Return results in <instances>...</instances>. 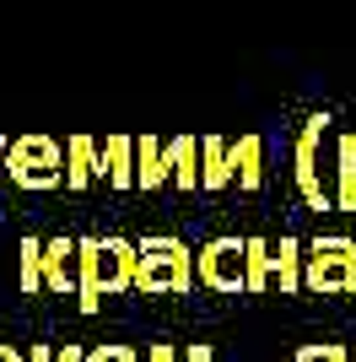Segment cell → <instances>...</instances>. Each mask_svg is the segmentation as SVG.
I'll use <instances>...</instances> for the list:
<instances>
[{
    "mask_svg": "<svg viewBox=\"0 0 356 362\" xmlns=\"http://www.w3.org/2000/svg\"><path fill=\"white\" fill-rule=\"evenodd\" d=\"M162 184H173V173H167V141L157 136H135V189H162Z\"/></svg>",
    "mask_w": 356,
    "mask_h": 362,
    "instance_id": "8",
    "label": "cell"
},
{
    "mask_svg": "<svg viewBox=\"0 0 356 362\" xmlns=\"http://www.w3.org/2000/svg\"><path fill=\"white\" fill-rule=\"evenodd\" d=\"M302 287L319 292V298H351L356 292V238L319 233L302 249Z\"/></svg>",
    "mask_w": 356,
    "mask_h": 362,
    "instance_id": "3",
    "label": "cell"
},
{
    "mask_svg": "<svg viewBox=\"0 0 356 362\" xmlns=\"http://www.w3.org/2000/svg\"><path fill=\"white\" fill-rule=\"evenodd\" d=\"M194 281L210 292H249L243 281V238H210L200 255H194Z\"/></svg>",
    "mask_w": 356,
    "mask_h": 362,
    "instance_id": "6",
    "label": "cell"
},
{
    "mask_svg": "<svg viewBox=\"0 0 356 362\" xmlns=\"http://www.w3.org/2000/svg\"><path fill=\"white\" fill-rule=\"evenodd\" d=\"M232 184V141L222 136H200V189L216 195Z\"/></svg>",
    "mask_w": 356,
    "mask_h": 362,
    "instance_id": "11",
    "label": "cell"
},
{
    "mask_svg": "<svg viewBox=\"0 0 356 362\" xmlns=\"http://www.w3.org/2000/svg\"><path fill=\"white\" fill-rule=\"evenodd\" d=\"M194 287V249L173 233H151L141 238L135 255V292L146 298H167V292H189Z\"/></svg>",
    "mask_w": 356,
    "mask_h": 362,
    "instance_id": "2",
    "label": "cell"
},
{
    "mask_svg": "<svg viewBox=\"0 0 356 362\" xmlns=\"http://www.w3.org/2000/svg\"><path fill=\"white\" fill-rule=\"evenodd\" d=\"M167 173H173V184L184 189V195L200 189V141L194 136H173L167 141Z\"/></svg>",
    "mask_w": 356,
    "mask_h": 362,
    "instance_id": "13",
    "label": "cell"
},
{
    "mask_svg": "<svg viewBox=\"0 0 356 362\" xmlns=\"http://www.w3.org/2000/svg\"><path fill=\"white\" fill-rule=\"evenodd\" d=\"M184 362H216V351H210V346H206V341H194V346H189V351H184Z\"/></svg>",
    "mask_w": 356,
    "mask_h": 362,
    "instance_id": "21",
    "label": "cell"
},
{
    "mask_svg": "<svg viewBox=\"0 0 356 362\" xmlns=\"http://www.w3.org/2000/svg\"><path fill=\"white\" fill-rule=\"evenodd\" d=\"M146 362H184V357H178V351H173V346H162V341H157V346H151V351H146Z\"/></svg>",
    "mask_w": 356,
    "mask_h": 362,
    "instance_id": "22",
    "label": "cell"
},
{
    "mask_svg": "<svg viewBox=\"0 0 356 362\" xmlns=\"http://www.w3.org/2000/svg\"><path fill=\"white\" fill-rule=\"evenodd\" d=\"M92 179H97V141L92 136H71L65 141V189L81 195Z\"/></svg>",
    "mask_w": 356,
    "mask_h": 362,
    "instance_id": "12",
    "label": "cell"
},
{
    "mask_svg": "<svg viewBox=\"0 0 356 362\" xmlns=\"http://www.w3.org/2000/svg\"><path fill=\"white\" fill-rule=\"evenodd\" d=\"M351 362H356V346H351Z\"/></svg>",
    "mask_w": 356,
    "mask_h": 362,
    "instance_id": "26",
    "label": "cell"
},
{
    "mask_svg": "<svg viewBox=\"0 0 356 362\" xmlns=\"http://www.w3.org/2000/svg\"><path fill=\"white\" fill-rule=\"evenodd\" d=\"M87 362H146V357L124 341H103V346H87Z\"/></svg>",
    "mask_w": 356,
    "mask_h": 362,
    "instance_id": "19",
    "label": "cell"
},
{
    "mask_svg": "<svg viewBox=\"0 0 356 362\" xmlns=\"http://www.w3.org/2000/svg\"><path fill=\"white\" fill-rule=\"evenodd\" d=\"M302 249H308V243H297V238H281V243H275V265H270V287H281V298L302 292Z\"/></svg>",
    "mask_w": 356,
    "mask_h": 362,
    "instance_id": "15",
    "label": "cell"
},
{
    "mask_svg": "<svg viewBox=\"0 0 356 362\" xmlns=\"http://www.w3.org/2000/svg\"><path fill=\"white\" fill-rule=\"evenodd\" d=\"M28 362H54V346H28Z\"/></svg>",
    "mask_w": 356,
    "mask_h": 362,
    "instance_id": "23",
    "label": "cell"
},
{
    "mask_svg": "<svg viewBox=\"0 0 356 362\" xmlns=\"http://www.w3.org/2000/svg\"><path fill=\"white\" fill-rule=\"evenodd\" d=\"M0 168H6V179H11L16 189L49 195V189L65 184V146H59L54 136H38V130H32V136H16L11 146H6Z\"/></svg>",
    "mask_w": 356,
    "mask_h": 362,
    "instance_id": "4",
    "label": "cell"
},
{
    "mask_svg": "<svg viewBox=\"0 0 356 362\" xmlns=\"http://www.w3.org/2000/svg\"><path fill=\"white\" fill-rule=\"evenodd\" d=\"M22 292H38L44 287V238H22Z\"/></svg>",
    "mask_w": 356,
    "mask_h": 362,
    "instance_id": "17",
    "label": "cell"
},
{
    "mask_svg": "<svg viewBox=\"0 0 356 362\" xmlns=\"http://www.w3.org/2000/svg\"><path fill=\"white\" fill-rule=\"evenodd\" d=\"M292 362H351V346H340V341H313V346H302Z\"/></svg>",
    "mask_w": 356,
    "mask_h": 362,
    "instance_id": "18",
    "label": "cell"
},
{
    "mask_svg": "<svg viewBox=\"0 0 356 362\" xmlns=\"http://www.w3.org/2000/svg\"><path fill=\"white\" fill-rule=\"evenodd\" d=\"M335 211H356V136L335 141Z\"/></svg>",
    "mask_w": 356,
    "mask_h": 362,
    "instance_id": "14",
    "label": "cell"
},
{
    "mask_svg": "<svg viewBox=\"0 0 356 362\" xmlns=\"http://www.w3.org/2000/svg\"><path fill=\"white\" fill-rule=\"evenodd\" d=\"M270 265H275V243L270 238H243V281L249 292H270Z\"/></svg>",
    "mask_w": 356,
    "mask_h": 362,
    "instance_id": "16",
    "label": "cell"
},
{
    "mask_svg": "<svg viewBox=\"0 0 356 362\" xmlns=\"http://www.w3.org/2000/svg\"><path fill=\"white\" fill-rule=\"evenodd\" d=\"M54 362H87V346H76V341H65V346L54 351Z\"/></svg>",
    "mask_w": 356,
    "mask_h": 362,
    "instance_id": "20",
    "label": "cell"
},
{
    "mask_svg": "<svg viewBox=\"0 0 356 362\" xmlns=\"http://www.w3.org/2000/svg\"><path fill=\"white\" fill-rule=\"evenodd\" d=\"M329 130V114H308L302 130H297L292 146V173H297V195L308 211H335V184L324 179V157H319V141Z\"/></svg>",
    "mask_w": 356,
    "mask_h": 362,
    "instance_id": "5",
    "label": "cell"
},
{
    "mask_svg": "<svg viewBox=\"0 0 356 362\" xmlns=\"http://www.w3.org/2000/svg\"><path fill=\"white\" fill-rule=\"evenodd\" d=\"M135 255L141 243L124 238V233H108V238H76V303L97 314L103 298L135 287Z\"/></svg>",
    "mask_w": 356,
    "mask_h": 362,
    "instance_id": "1",
    "label": "cell"
},
{
    "mask_svg": "<svg viewBox=\"0 0 356 362\" xmlns=\"http://www.w3.org/2000/svg\"><path fill=\"white\" fill-rule=\"evenodd\" d=\"M97 179H108V189H135V136H108L97 146Z\"/></svg>",
    "mask_w": 356,
    "mask_h": 362,
    "instance_id": "7",
    "label": "cell"
},
{
    "mask_svg": "<svg viewBox=\"0 0 356 362\" xmlns=\"http://www.w3.org/2000/svg\"><path fill=\"white\" fill-rule=\"evenodd\" d=\"M0 362H28V357H22L16 346H6V341H0Z\"/></svg>",
    "mask_w": 356,
    "mask_h": 362,
    "instance_id": "24",
    "label": "cell"
},
{
    "mask_svg": "<svg viewBox=\"0 0 356 362\" xmlns=\"http://www.w3.org/2000/svg\"><path fill=\"white\" fill-rule=\"evenodd\" d=\"M6 146H11V141H6V136H0V157H6Z\"/></svg>",
    "mask_w": 356,
    "mask_h": 362,
    "instance_id": "25",
    "label": "cell"
},
{
    "mask_svg": "<svg viewBox=\"0 0 356 362\" xmlns=\"http://www.w3.org/2000/svg\"><path fill=\"white\" fill-rule=\"evenodd\" d=\"M232 184L243 195H254V189L265 184V141L254 136V130L232 141Z\"/></svg>",
    "mask_w": 356,
    "mask_h": 362,
    "instance_id": "10",
    "label": "cell"
},
{
    "mask_svg": "<svg viewBox=\"0 0 356 362\" xmlns=\"http://www.w3.org/2000/svg\"><path fill=\"white\" fill-rule=\"evenodd\" d=\"M44 287L54 298L76 292V238H49L44 243Z\"/></svg>",
    "mask_w": 356,
    "mask_h": 362,
    "instance_id": "9",
    "label": "cell"
}]
</instances>
